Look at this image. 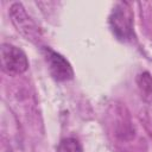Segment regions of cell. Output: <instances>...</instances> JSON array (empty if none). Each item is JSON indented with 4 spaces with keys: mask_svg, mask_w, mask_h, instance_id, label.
I'll return each instance as SVG.
<instances>
[{
    "mask_svg": "<svg viewBox=\"0 0 152 152\" xmlns=\"http://www.w3.org/2000/svg\"><path fill=\"white\" fill-rule=\"evenodd\" d=\"M0 61L4 72L10 76H18L28 68L27 57L23 50L11 44H2L0 48Z\"/></svg>",
    "mask_w": 152,
    "mask_h": 152,
    "instance_id": "6da1fadb",
    "label": "cell"
},
{
    "mask_svg": "<svg viewBox=\"0 0 152 152\" xmlns=\"http://www.w3.org/2000/svg\"><path fill=\"white\" fill-rule=\"evenodd\" d=\"M109 24L113 33L121 40L131 39L133 34V15L126 2L118 4L109 17Z\"/></svg>",
    "mask_w": 152,
    "mask_h": 152,
    "instance_id": "7a4b0ae2",
    "label": "cell"
},
{
    "mask_svg": "<svg viewBox=\"0 0 152 152\" xmlns=\"http://www.w3.org/2000/svg\"><path fill=\"white\" fill-rule=\"evenodd\" d=\"M44 57L48 63L50 74L56 81L64 82L74 77V71L70 63L62 55L49 48H44Z\"/></svg>",
    "mask_w": 152,
    "mask_h": 152,
    "instance_id": "3957f363",
    "label": "cell"
},
{
    "mask_svg": "<svg viewBox=\"0 0 152 152\" xmlns=\"http://www.w3.org/2000/svg\"><path fill=\"white\" fill-rule=\"evenodd\" d=\"M10 15L17 30L20 31L25 37H27V39H32L34 36H37L38 28L34 25L33 20L27 15L21 4L19 2L13 4L10 8Z\"/></svg>",
    "mask_w": 152,
    "mask_h": 152,
    "instance_id": "277c9868",
    "label": "cell"
},
{
    "mask_svg": "<svg viewBox=\"0 0 152 152\" xmlns=\"http://www.w3.org/2000/svg\"><path fill=\"white\" fill-rule=\"evenodd\" d=\"M137 84L141 97L145 102L152 104V76L150 72L144 71L137 76Z\"/></svg>",
    "mask_w": 152,
    "mask_h": 152,
    "instance_id": "5b68a950",
    "label": "cell"
},
{
    "mask_svg": "<svg viewBox=\"0 0 152 152\" xmlns=\"http://www.w3.org/2000/svg\"><path fill=\"white\" fill-rule=\"evenodd\" d=\"M57 152H83V150L77 139L65 138L59 142L57 147Z\"/></svg>",
    "mask_w": 152,
    "mask_h": 152,
    "instance_id": "8992f818",
    "label": "cell"
}]
</instances>
